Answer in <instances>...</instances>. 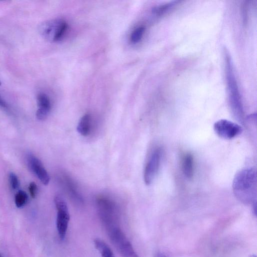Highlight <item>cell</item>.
Instances as JSON below:
<instances>
[{
	"mask_svg": "<svg viewBox=\"0 0 257 257\" xmlns=\"http://www.w3.org/2000/svg\"><path fill=\"white\" fill-rule=\"evenodd\" d=\"M29 190L32 198H35L37 192V186L35 182H31L29 186Z\"/></svg>",
	"mask_w": 257,
	"mask_h": 257,
	"instance_id": "cell-18",
	"label": "cell"
},
{
	"mask_svg": "<svg viewBox=\"0 0 257 257\" xmlns=\"http://www.w3.org/2000/svg\"><path fill=\"white\" fill-rule=\"evenodd\" d=\"M38 109L36 116L38 119H46L51 109L52 104L50 98L45 93L40 92L37 96Z\"/></svg>",
	"mask_w": 257,
	"mask_h": 257,
	"instance_id": "cell-10",
	"label": "cell"
},
{
	"mask_svg": "<svg viewBox=\"0 0 257 257\" xmlns=\"http://www.w3.org/2000/svg\"><path fill=\"white\" fill-rule=\"evenodd\" d=\"M145 27L143 26L136 28L130 36V41L133 44L139 43L142 39L145 33Z\"/></svg>",
	"mask_w": 257,
	"mask_h": 257,
	"instance_id": "cell-14",
	"label": "cell"
},
{
	"mask_svg": "<svg viewBox=\"0 0 257 257\" xmlns=\"http://www.w3.org/2000/svg\"><path fill=\"white\" fill-rule=\"evenodd\" d=\"M28 199L27 194L23 190H20L15 196V203L17 207L20 208L26 204Z\"/></svg>",
	"mask_w": 257,
	"mask_h": 257,
	"instance_id": "cell-15",
	"label": "cell"
},
{
	"mask_svg": "<svg viewBox=\"0 0 257 257\" xmlns=\"http://www.w3.org/2000/svg\"><path fill=\"white\" fill-rule=\"evenodd\" d=\"M0 257H2V256H1V254H0Z\"/></svg>",
	"mask_w": 257,
	"mask_h": 257,
	"instance_id": "cell-22",
	"label": "cell"
},
{
	"mask_svg": "<svg viewBox=\"0 0 257 257\" xmlns=\"http://www.w3.org/2000/svg\"><path fill=\"white\" fill-rule=\"evenodd\" d=\"M91 119L89 114H84L80 119L77 131L79 134L83 136L89 135L91 130Z\"/></svg>",
	"mask_w": 257,
	"mask_h": 257,
	"instance_id": "cell-12",
	"label": "cell"
},
{
	"mask_svg": "<svg viewBox=\"0 0 257 257\" xmlns=\"http://www.w3.org/2000/svg\"><path fill=\"white\" fill-rule=\"evenodd\" d=\"M0 106L3 108H7L8 107L7 103L3 99V98L1 96V95H0Z\"/></svg>",
	"mask_w": 257,
	"mask_h": 257,
	"instance_id": "cell-19",
	"label": "cell"
},
{
	"mask_svg": "<svg viewBox=\"0 0 257 257\" xmlns=\"http://www.w3.org/2000/svg\"><path fill=\"white\" fill-rule=\"evenodd\" d=\"M174 4V3H171L156 7L153 8L152 13L156 15H161L170 9Z\"/></svg>",
	"mask_w": 257,
	"mask_h": 257,
	"instance_id": "cell-16",
	"label": "cell"
},
{
	"mask_svg": "<svg viewBox=\"0 0 257 257\" xmlns=\"http://www.w3.org/2000/svg\"><path fill=\"white\" fill-rule=\"evenodd\" d=\"M249 257H256V255L252 254L251 256H250Z\"/></svg>",
	"mask_w": 257,
	"mask_h": 257,
	"instance_id": "cell-21",
	"label": "cell"
},
{
	"mask_svg": "<svg viewBox=\"0 0 257 257\" xmlns=\"http://www.w3.org/2000/svg\"><path fill=\"white\" fill-rule=\"evenodd\" d=\"M68 28V25L66 21L56 18L41 23L39 27V32L45 40L51 42H56L64 37Z\"/></svg>",
	"mask_w": 257,
	"mask_h": 257,
	"instance_id": "cell-3",
	"label": "cell"
},
{
	"mask_svg": "<svg viewBox=\"0 0 257 257\" xmlns=\"http://www.w3.org/2000/svg\"><path fill=\"white\" fill-rule=\"evenodd\" d=\"M213 128L218 136L226 140L236 137L242 131L240 125L226 119H220L217 121L214 124Z\"/></svg>",
	"mask_w": 257,
	"mask_h": 257,
	"instance_id": "cell-7",
	"label": "cell"
},
{
	"mask_svg": "<svg viewBox=\"0 0 257 257\" xmlns=\"http://www.w3.org/2000/svg\"><path fill=\"white\" fill-rule=\"evenodd\" d=\"M94 244L101 257H115L110 247L101 239L96 238L94 239Z\"/></svg>",
	"mask_w": 257,
	"mask_h": 257,
	"instance_id": "cell-13",
	"label": "cell"
},
{
	"mask_svg": "<svg viewBox=\"0 0 257 257\" xmlns=\"http://www.w3.org/2000/svg\"><path fill=\"white\" fill-rule=\"evenodd\" d=\"M1 81H0V85H1Z\"/></svg>",
	"mask_w": 257,
	"mask_h": 257,
	"instance_id": "cell-23",
	"label": "cell"
},
{
	"mask_svg": "<svg viewBox=\"0 0 257 257\" xmlns=\"http://www.w3.org/2000/svg\"><path fill=\"white\" fill-rule=\"evenodd\" d=\"M26 159L29 168L41 182L45 185L48 184L50 177L41 161L32 154H28Z\"/></svg>",
	"mask_w": 257,
	"mask_h": 257,
	"instance_id": "cell-9",
	"label": "cell"
},
{
	"mask_svg": "<svg viewBox=\"0 0 257 257\" xmlns=\"http://www.w3.org/2000/svg\"><path fill=\"white\" fill-rule=\"evenodd\" d=\"M182 170L185 177L190 179L194 174V161L192 155L190 153L186 154L183 159Z\"/></svg>",
	"mask_w": 257,
	"mask_h": 257,
	"instance_id": "cell-11",
	"label": "cell"
},
{
	"mask_svg": "<svg viewBox=\"0 0 257 257\" xmlns=\"http://www.w3.org/2000/svg\"><path fill=\"white\" fill-rule=\"evenodd\" d=\"M155 257H167V256L163 253L158 252L156 253Z\"/></svg>",
	"mask_w": 257,
	"mask_h": 257,
	"instance_id": "cell-20",
	"label": "cell"
},
{
	"mask_svg": "<svg viewBox=\"0 0 257 257\" xmlns=\"http://www.w3.org/2000/svg\"><path fill=\"white\" fill-rule=\"evenodd\" d=\"M226 78L229 101L232 113L238 121L242 122L244 112L242 103L232 68L230 60L227 57Z\"/></svg>",
	"mask_w": 257,
	"mask_h": 257,
	"instance_id": "cell-2",
	"label": "cell"
},
{
	"mask_svg": "<svg viewBox=\"0 0 257 257\" xmlns=\"http://www.w3.org/2000/svg\"><path fill=\"white\" fill-rule=\"evenodd\" d=\"M54 203L57 210L56 227L59 237L63 240L66 234L70 220V214L67 203L60 195L54 197Z\"/></svg>",
	"mask_w": 257,
	"mask_h": 257,
	"instance_id": "cell-6",
	"label": "cell"
},
{
	"mask_svg": "<svg viewBox=\"0 0 257 257\" xmlns=\"http://www.w3.org/2000/svg\"><path fill=\"white\" fill-rule=\"evenodd\" d=\"M257 177L252 168L241 170L235 175L232 190L236 198L242 203L248 204L256 202Z\"/></svg>",
	"mask_w": 257,
	"mask_h": 257,
	"instance_id": "cell-1",
	"label": "cell"
},
{
	"mask_svg": "<svg viewBox=\"0 0 257 257\" xmlns=\"http://www.w3.org/2000/svg\"><path fill=\"white\" fill-rule=\"evenodd\" d=\"M161 156L160 149L155 150L152 154L144 170V180L146 185L151 184L156 177L160 167Z\"/></svg>",
	"mask_w": 257,
	"mask_h": 257,
	"instance_id": "cell-8",
	"label": "cell"
},
{
	"mask_svg": "<svg viewBox=\"0 0 257 257\" xmlns=\"http://www.w3.org/2000/svg\"><path fill=\"white\" fill-rule=\"evenodd\" d=\"M9 181L13 189H17L20 185L19 180L17 176L14 173L9 174Z\"/></svg>",
	"mask_w": 257,
	"mask_h": 257,
	"instance_id": "cell-17",
	"label": "cell"
},
{
	"mask_svg": "<svg viewBox=\"0 0 257 257\" xmlns=\"http://www.w3.org/2000/svg\"><path fill=\"white\" fill-rule=\"evenodd\" d=\"M96 203L100 219L105 228L118 224V210L113 201L101 197L97 199Z\"/></svg>",
	"mask_w": 257,
	"mask_h": 257,
	"instance_id": "cell-5",
	"label": "cell"
},
{
	"mask_svg": "<svg viewBox=\"0 0 257 257\" xmlns=\"http://www.w3.org/2000/svg\"><path fill=\"white\" fill-rule=\"evenodd\" d=\"M105 229L112 243L122 257H140L118 224Z\"/></svg>",
	"mask_w": 257,
	"mask_h": 257,
	"instance_id": "cell-4",
	"label": "cell"
}]
</instances>
